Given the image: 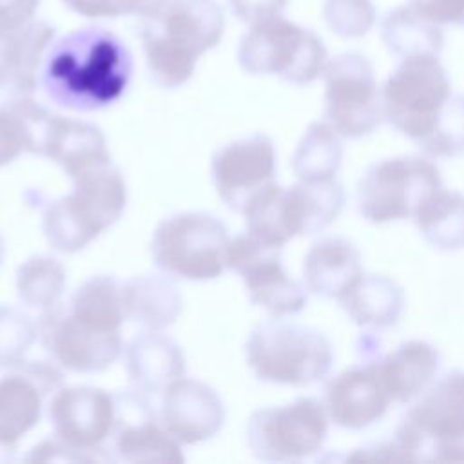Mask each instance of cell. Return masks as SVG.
<instances>
[{
  "label": "cell",
  "mask_w": 464,
  "mask_h": 464,
  "mask_svg": "<svg viewBox=\"0 0 464 464\" xmlns=\"http://www.w3.org/2000/svg\"><path fill=\"white\" fill-rule=\"evenodd\" d=\"M348 317L366 330L395 326L404 312L406 297L397 281L382 274H361L339 297Z\"/></svg>",
  "instance_id": "obj_24"
},
{
  "label": "cell",
  "mask_w": 464,
  "mask_h": 464,
  "mask_svg": "<svg viewBox=\"0 0 464 464\" xmlns=\"http://www.w3.org/2000/svg\"><path fill=\"white\" fill-rule=\"evenodd\" d=\"M53 112L34 102L31 94L5 92L0 100V167L22 152L40 154Z\"/></svg>",
  "instance_id": "obj_27"
},
{
  "label": "cell",
  "mask_w": 464,
  "mask_h": 464,
  "mask_svg": "<svg viewBox=\"0 0 464 464\" xmlns=\"http://www.w3.org/2000/svg\"><path fill=\"white\" fill-rule=\"evenodd\" d=\"M361 274L359 248L341 236L317 239L303 259V279L308 292L324 299L339 301Z\"/></svg>",
  "instance_id": "obj_21"
},
{
  "label": "cell",
  "mask_w": 464,
  "mask_h": 464,
  "mask_svg": "<svg viewBox=\"0 0 464 464\" xmlns=\"http://www.w3.org/2000/svg\"><path fill=\"white\" fill-rule=\"evenodd\" d=\"M42 156L62 165L71 178L111 163L105 136L96 125L58 114H54L49 123Z\"/></svg>",
  "instance_id": "obj_22"
},
{
  "label": "cell",
  "mask_w": 464,
  "mask_h": 464,
  "mask_svg": "<svg viewBox=\"0 0 464 464\" xmlns=\"http://www.w3.org/2000/svg\"><path fill=\"white\" fill-rule=\"evenodd\" d=\"M123 303L127 319L140 323L147 330L170 326L181 312L178 286L165 276L143 274L123 283Z\"/></svg>",
  "instance_id": "obj_28"
},
{
  "label": "cell",
  "mask_w": 464,
  "mask_h": 464,
  "mask_svg": "<svg viewBox=\"0 0 464 464\" xmlns=\"http://www.w3.org/2000/svg\"><path fill=\"white\" fill-rule=\"evenodd\" d=\"M344 188L334 179L301 181L283 187V208L292 236L323 232L344 208Z\"/></svg>",
  "instance_id": "obj_25"
},
{
  "label": "cell",
  "mask_w": 464,
  "mask_h": 464,
  "mask_svg": "<svg viewBox=\"0 0 464 464\" xmlns=\"http://www.w3.org/2000/svg\"><path fill=\"white\" fill-rule=\"evenodd\" d=\"M71 194L53 201L44 214V234L60 252H78L114 225L125 210L127 187L120 170L105 163L72 178Z\"/></svg>",
  "instance_id": "obj_4"
},
{
  "label": "cell",
  "mask_w": 464,
  "mask_h": 464,
  "mask_svg": "<svg viewBox=\"0 0 464 464\" xmlns=\"http://www.w3.org/2000/svg\"><path fill=\"white\" fill-rule=\"evenodd\" d=\"M381 40L401 60L417 54L439 56L444 45V33L439 24L408 2L386 13L381 22Z\"/></svg>",
  "instance_id": "obj_29"
},
{
  "label": "cell",
  "mask_w": 464,
  "mask_h": 464,
  "mask_svg": "<svg viewBox=\"0 0 464 464\" xmlns=\"http://www.w3.org/2000/svg\"><path fill=\"white\" fill-rule=\"evenodd\" d=\"M227 266L241 276L250 301L274 317L295 315L304 310L308 288L286 274L279 246L245 232L230 239Z\"/></svg>",
  "instance_id": "obj_12"
},
{
  "label": "cell",
  "mask_w": 464,
  "mask_h": 464,
  "mask_svg": "<svg viewBox=\"0 0 464 464\" xmlns=\"http://www.w3.org/2000/svg\"><path fill=\"white\" fill-rule=\"evenodd\" d=\"M457 96L439 56L402 58L381 87L382 120L422 147L442 123Z\"/></svg>",
  "instance_id": "obj_5"
},
{
  "label": "cell",
  "mask_w": 464,
  "mask_h": 464,
  "mask_svg": "<svg viewBox=\"0 0 464 464\" xmlns=\"http://www.w3.org/2000/svg\"><path fill=\"white\" fill-rule=\"evenodd\" d=\"M65 288V268L51 256H33L20 265L16 290L29 308L47 312L54 308Z\"/></svg>",
  "instance_id": "obj_33"
},
{
  "label": "cell",
  "mask_w": 464,
  "mask_h": 464,
  "mask_svg": "<svg viewBox=\"0 0 464 464\" xmlns=\"http://www.w3.org/2000/svg\"><path fill=\"white\" fill-rule=\"evenodd\" d=\"M212 178L219 198L241 212L256 192L276 181L272 140L265 134H252L219 149L212 158Z\"/></svg>",
  "instance_id": "obj_15"
},
{
  "label": "cell",
  "mask_w": 464,
  "mask_h": 464,
  "mask_svg": "<svg viewBox=\"0 0 464 464\" xmlns=\"http://www.w3.org/2000/svg\"><path fill=\"white\" fill-rule=\"evenodd\" d=\"M422 237L437 250L464 248V194L440 187L413 214Z\"/></svg>",
  "instance_id": "obj_31"
},
{
  "label": "cell",
  "mask_w": 464,
  "mask_h": 464,
  "mask_svg": "<svg viewBox=\"0 0 464 464\" xmlns=\"http://www.w3.org/2000/svg\"><path fill=\"white\" fill-rule=\"evenodd\" d=\"M225 33V16L216 0H170L145 18L141 45L152 80L165 89L183 85L198 58L216 47Z\"/></svg>",
  "instance_id": "obj_2"
},
{
  "label": "cell",
  "mask_w": 464,
  "mask_h": 464,
  "mask_svg": "<svg viewBox=\"0 0 464 464\" xmlns=\"http://www.w3.org/2000/svg\"><path fill=\"white\" fill-rule=\"evenodd\" d=\"M228 5L241 22L252 25L279 16L286 0H228Z\"/></svg>",
  "instance_id": "obj_37"
},
{
  "label": "cell",
  "mask_w": 464,
  "mask_h": 464,
  "mask_svg": "<svg viewBox=\"0 0 464 464\" xmlns=\"http://www.w3.org/2000/svg\"><path fill=\"white\" fill-rule=\"evenodd\" d=\"M25 460H38V462H49V460H60V462H89V460H96L94 455H89L85 451H80L76 448L67 446L62 440H47L42 442L38 446H34L31 450V453L27 455Z\"/></svg>",
  "instance_id": "obj_38"
},
{
  "label": "cell",
  "mask_w": 464,
  "mask_h": 464,
  "mask_svg": "<svg viewBox=\"0 0 464 464\" xmlns=\"http://www.w3.org/2000/svg\"><path fill=\"white\" fill-rule=\"evenodd\" d=\"M379 359L350 366L328 382L323 404L335 426L359 431L375 424L388 411L392 395L384 384Z\"/></svg>",
  "instance_id": "obj_17"
},
{
  "label": "cell",
  "mask_w": 464,
  "mask_h": 464,
  "mask_svg": "<svg viewBox=\"0 0 464 464\" xmlns=\"http://www.w3.org/2000/svg\"><path fill=\"white\" fill-rule=\"evenodd\" d=\"M379 366L392 401L411 402L437 379L440 353L428 341L410 339L381 357Z\"/></svg>",
  "instance_id": "obj_26"
},
{
  "label": "cell",
  "mask_w": 464,
  "mask_h": 464,
  "mask_svg": "<svg viewBox=\"0 0 464 464\" xmlns=\"http://www.w3.org/2000/svg\"><path fill=\"white\" fill-rule=\"evenodd\" d=\"M36 337L38 326L27 314L13 306H0V366L16 368L22 364Z\"/></svg>",
  "instance_id": "obj_34"
},
{
  "label": "cell",
  "mask_w": 464,
  "mask_h": 464,
  "mask_svg": "<svg viewBox=\"0 0 464 464\" xmlns=\"http://www.w3.org/2000/svg\"><path fill=\"white\" fill-rule=\"evenodd\" d=\"M130 74L132 56L114 33L82 27L53 40L40 80L54 103L94 111L114 103L125 92Z\"/></svg>",
  "instance_id": "obj_1"
},
{
  "label": "cell",
  "mask_w": 464,
  "mask_h": 464,
  "mask_svg": "<svg viewBox=\"0 0 464 464\" xmlns=\"http://www.w3.org/2000/svg\"><path fill=\"white\" fill-rule=\"evenodd\" d=\"M4 252H5V248H4V239H2V236H0V263H2V257H4Z\"/></svg>",
  "instance_id": "obj_43"
},
{
  "label": "cell",
  "mask_w": 464,
  "mask_h": 464,
  "mask_svg": "<svg viewBox=\"0 0 464 464\" xmlns=\"http://www.w3.org/2000/svg\"><path fill=\"white\" fill-rule=\"evenodd\" d=\"M323 78L324 120L341 138L357 140L381 125V91L373 65L362 53L335 54L326 62Z\"/></svg>",
  "instance_id": "obj_11"
},
{
  "label": "cell",
  "mask_w": 464,
  "mask_h": 464,
  "mask_svg": "<svg viewBox=\"0 0 464 464\" xmlns=\"http://www.w3.org/2000/svg\"><path fill=\"white\" fill-rule=\"evenodd\" d=\"M355 348H357V355L361 357V362L375 361V359L382 357L381 355V341L375 335V330H366L364 334H361Z\"/></svg>",
  "instance_id": "obj_41"
},
{
  "label": "cell",
  "mask_w": 464,
  "mask_h": 464,
  "mask_svg": "<svg viewBox=\"0 0 464 464\" xmlns=\"http://www.w3.org/2000/svg\"><path fill=\"white\" fill-rule=\"evenodd\" d=\"M36 326L38 337L53 359L71 372H102L111 366L121 352L118 332H96L74 319L67 308L54 306L44 312Z\"/></svg>",
  "instance_id": "obj_13"
},
{
  "label": "cell",
  "mask_w": 464,
  "mask_h": 464,
  "mask_svg": "<svg viewBox=\"0 0 464 464\" xmlns=\"http://www.w3.org/2000/svg\"><path fill=\"white\" fill-rule=\"evenodd\" d=\"M114 399L116 419L112 426V450L123 462H183L179 442L154 420L141 395Z\"/></svg>",
  "instance_id": "obj_18"
},
{
  "label": "cell",
  "mask_w": 464,
  "mask_h": 464,
  "mask_svg": "<svg viewBox=\"0 0 464 464\" xmlns=\"http://www.w3.org/2000/svg\"><path fill=\"white\" fill-rule=\"evenodd\" d=\"M160 420L178 442L198 444L221 430L225 408L210 386L179 377L163 390Z\"/></svg>",
  "instance_id": "obj_19"
},
{
  "label": "cell",
  "mask_w": 464,
  "mask_h": 464,
  "mask_svg": "<svg viewBox=\"0 0 464 464\" xmlns=\"http://www.w3.org/2000/svg\"><path fill=\"white\" fill-rule=\"evenodd\" d=\"M227 227L207 212H179L163 219L150 241L156 265L190 281L218 277L227 268Z\"/></svg>",
  "instance_id": "obj_9"
},
{
  "label": "cell",
  "mask_w": 464,
  "mask_h": 464,
  "mask_svg": "<svg viewBox=\"0 0 464 464\" xmlns=\"http://www.w3.org/2000/svg\"><path fill=\"white\" fill-rule=\"evenodd\" d=\"M67 310L74 319L96 332H118L127 319L123 283L111 276H94L76 288Z\"/></svg>",
  "instance_id": "obj_30"
},
{
  "label": "cell",
  "mask_w": 464,
  "mask_h": 464,
  "mask_svg": "<svg viewBox=\"0 0 464 464\" xmlns=\"http://www.w3.org/2000/svg\"><path fill=\"white\" fill-rule=\"evenodd\" d=\"M341 136L326 121H312L294 150V174L301 181L334 179L341 169Z\"/></svg>",
  "instance_id": "obj_32"
},
{
  "label": "cell",
  "mask_w": 464,
  "mask_h": 464,
  "mask_svg": "<svg viewBox=\"0 0 464 464\" xmlns=\"http://www.w3.org/2000/svg\"><path fill=\"white\" fill-rule=\"evenodd\" d=\"M330 417L315 397H299L283 406L261 408L246 424L252 455L266 462H297L323 450Z\"/></svg>",
  "instance_id": "obj_10"
},
{
  "label": "cell",
  "mask_w": 464,
  "mask_h": 464,
  "mask_svg": "<svg viewBox=\"0 0 464 464\" xmlns=\"http://www.w3.org/2000/svg\"><path fill=\"white\" fill-rule=\"evenodd\" d=\"M125 361L127 375L141 393L163 392L185 373V357L179 344L160 330H149L132 339Z\"/></svg>",
  "instance_id": "obj_23"
},
{
  "label": "cell",
  "mask_w": 464,
  "mask_h": 464,
  "mask_svg": "<svg viewBox=\"0 0 464 464\" xmlns=\"http://www.w3.org/2000/svg\"><path fill=\"white\" fill-rule=\"evenodd\" d=\"M40 0H0V33L13 31L31 22Z\"/></svg>",
  "instance_id": "obj_39"
},
{
  "label": "cell",
  "mask_w": 464,
  "mask_h": 464,
  "mask_svg": "<svg viewBox=\"0 0 464 464\" xmlns=\"http://www.w3.org/2000/svg\"><path fill=\"white\" fill-rule=\"evenodd\" d=\"M323 18L332 33L341 38H361L377 20L372 0H324Z\"/></svg>",
  "instance_id": "obj_35"
},
{
  "label": "cell",
  "mask_w": 464,
  "mask_h": 464,
  "mask_svg": "<svg viewBox=\"0 0 464 464\" xmlns=\"http://www.w3.org/2000/svg\"><path fill=\"white\" fill-rule=\"evenodd\" d=\"M442 187L439 167L422 156H393L372 163L357 183V212L373 225L411 219Z\"/></svg>",
  "instance_id": "obj_8"
},
{
  "label": "cell",
  "mask_w": 464,
  "mask_h": 464,
  "mask_svg": "<svg viewBox=\"0 0 464 464\" xmlns=\"http://www.w3.org/2000/svg\"><path fill=\"white\" fill-rule=\"evenodd\" d=\"M393 442L401 460L464 462V370L442 373L415 399Z\"/></svg>",
  "instance_id": "obj_3"
},
{
  "label": "cell",
  "mask_w": 464,
  "mask_h": 464,
  "mask_svg": "<svg viewBox=\"0 0 464 464\" xmlns=\"http://www.w3.org/2000/svg\"><path fill=\"white\" fill-rule=\"evenodd\" d=\"M245 355L259 381L286 386H310L334 366V346L319 330L272 317L257 324Z\"/></svg>",
  "instance_id": "obj_6"
},
{
  "label": "cell",
  "mask_w": 464,
  "mask_h": 464,
  "mask_svg": "<svg viewBox=\"0 0 464 464\" xmlns=\"http://www.w3.org/2000/svg\"><path fill=\"white\" fill-rule=\"evenodd\" d=\"M71 11L87 18H112L127 14L123 0H62Z\"/></svg>",
  "instance_id": "obj_40"
},
{
  "label": "cell",
  "mask_w": 464,
  "mask_h": 464,
  "mask_svg": "<svg viewBox=\"0 0 464 464\" xmlns=\"http://www.w3.org/2000/svg\"><path fill=\"white\" fill-rule=\"evenodd\" d=\"M62 382L58 368L45 361H24L0 379V448L14 451L42 415L44 397Z\"/></svg>",
  "instance_id": "obj_14"
},
{
  "label": "cell",
  "mask_w": 464,
  "mask_h": 464,
  "mask_svg": "<svg viewBox=\"0 0 464 464\" xmlns=\"http://www.w3.org/2000/svg\"><path fill=\"white\" fill-rule=\"evenodd\" d=\"M169 2L170 0H123V4L127 7V14H138L141 18H147V16L158 13Z\"/></svg>",
  "instance_id": "obj_42"
},
{
  "label": "cell",
  "mask_w": 464,
  "mask_h": 464,
  "mask_svg": "<svg viewBox=\"0 0 464 464\" xmlns=\"http://www.w3.org/2000/svg\"><path fill=\"white\" fill-rule=\"evenodd\" d=\"M53 40L54 27L44 20L0 33V91L33 94Z\"/></svg>",
  "instance_id": "obj_20"
},
{
  "label": "cell",
  "mask_w": 464,
  "mask_h": 464,
  "mask_svg": "<svg viewBox=\"0 0 464 464\" xmlns=\"http://www.w3.org/2000/svg\"><path fill=\"white\" fill-rule=\"evenodd\" d=\"M439 25L464 27V0H408Z\"/></svg>",
  "instance_id": "obj_36"
},
{
  "label": "cell",
  "mask_w": 464,
  "mask_h": 464,
  "mask_svg": "<svg viewBox=\"0 0 464 464\" xmlns=\"http://www.w3.org/2000/svg\"><path fill=\"white\" fill-rule=\"evenodd\" d=\"M114 419V397L94 386L62 388L49 402L56 439L85 453L98 450L111 437Z\"/></svg>",
  "instance_id": "obj_16"
},
{
  "label": "cell",
  "mask_w": 464,
  "mask_h": 464,
  "mask_svg": "<svg viewBox=\"0 0 464 464\" xmlns=\"http://www.w3.org/2000/svg\"><path fill=\"white\" fill-rule=\"evenodd\" d=\"M237 62L248 74L308 85L323 76L328 53L314 31L279 14L250 25L237 45Z\"/></svg>",
  "instance_id": "obj_7"
}]
</instances>
